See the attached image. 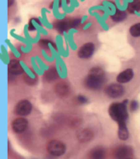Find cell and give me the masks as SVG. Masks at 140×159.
<instances>
[{"label": "cell", "mask_w": 140, "mask_h": 159, "mask_svg": "<svg viewBox=\"0 0 140 159\" xmlns=\"http://www.w3.org/2000/svg\"><path fill=\"white\" fill-rule=\"evenodd\" d=\"M110 118L118 124V138L121 141H126L129 137V132L127 127L126 121L128 120L127 100L123 102H114L111 103L108 108Z\"/></svg>", "instance_id": "1"}, {"label": "cell", "mask_w": 140, "mask_h": 159, "mask_svg": "<svg viewBox=\"0 0 140 159\" xmlns=\"http://www.w3.org/2000/svg\"><path fill=\"white\" fill-rule=\"evenodd\" d=\"M106 81V72L100 67H94L89 70L87 76L83 80V85L89 90H99Z\"/></svg>", "instance_id": "2"}, {"label": "cell", "mask_w": 140, "mask_h": 159, "mask_svg": "<svg viewBox=\"0 0 140 159\" xmlns=\"http://www.w3.org/2000/svg\"><path fill=\"white\" fill-rule=\"evenodd\" d=\"M46 149L50 155L54 157H60L62 156L66 152V146L60 140H51L48 142Z\"/></svg>", "instance_id": "3"}, {"label": "cell", "mask_w": 140, "mask_h": 159, "mask_svg": "<svg viewBox=\"0 0 140 159\" xmlns=\"http://www.w3.org/2000/svg\"><path fill=\"white\" fill-rule=\"evenodd\" d=\"M105 93L110 98H121L124 96L125 88L122 86V84L112 83L106 87Z\"/></svg>", "instance_id": "4"}, {"label": "cell", "mask_w": 140, "mask_h": 159, "mask_svg": "<svg viewBox=\"0 0 140 159\" xmlns=\"http://www.w3.org/2000/svg\"><path fill=\"white\" fill-rule=\"evenodd\" d=\"M32 103L27 99L20 100L15 107V114L19 117H26L32 112Z\"/></svg>", "instance_id": "5"}, {"label": "cell", "mask_w": 140, "mask_h": 159, "mask_svg": "<svg viewBox=\"0 0 140 159\" xmlns=\"http://www.w3.org/2000/svg\"><path fill=\"white\" fill-rule=\"evenodd\" d=\"M28 127V120L24 117H19L16 118L12 121V128L13 131L16 134H21Z\"/></svg>", "instance_id": "6"}, {"label": "cell", "mask_w": 140, "mask_h": 159, "mask_svg": "<svg viewBox=\"0 0 140 159\" xmlns=\"http://www.w3.org/2000/svg\"><path fill=\"white\" fill-rule=\"evenodd\" d=\"M134 154V149L129 146H120L114 151V158L115 159H127L130 158Z\"/></svg>", "instance_id": "7"}, {"label": "cell", "mask_w": 140, "mask_h": 159, "mask_svg": "<svg viewBox=\"0 0 140 159\" xmlns=\"http://www.w3.org/2000/svg\"><path fill=\"white\" fill-rule=\"evenodd\" d=\"M76 137L78 141L82 144L89 143L94 138V132L89 128H82L77 132Z\"/></svg>", "instance_id": "8"}, {"label": "cell", "mask_w": 140, "mask_h": 159, "mask_svg": "<svg viewBox=\"0 0 140 159\" xmlns=\"http://www.w3.org/2000/svg\"><path fill=\"white\" fill-rule=\"evenodd\" d=\"M94 50H95L94 43H87L80 48V49L78 51V56L81 59H88L93 55Z\"/></svg>", "instance_id": "9"}, {"label": "cell", "mask_w": 140, "mask_h": 159, "mask_svg": "<svg viewBox=\"0 0 140 159\" xmlns=\"http://www.w3.org/2000/svg\"><path fill=\"white\" fill-rule=\"evenodd\" d=\"M55 93L56 95L60 98H65L69 95L70 93V87L69 85L64 81H62V82H59L55 85Z\"/></svg>", "instance_id": "10"}, {"label": "cell", "mask_w": 140, "mask_h": 159, "mask_svg": "<svg viewBox=\"0 0 140 159\" xmlns=\"http://www.w3.org/2000/svg\"><path fill=\"white\" fill-rule=\"evenodd\" d=\"M133 78H134V70L132 69H127L118 74L116 80L119 84H125L129 82Z\"/></svg>", "instance_id": "11"}, {"label": "cell", "mask_w": 140, "mask_h": 159, "mask_svg": "<svg viewBox=\"0 0 140 159\" xmlns=\"http://www.w3.org/2000/svg\"><path fill=\"white\" fill-rule=\"evenodd\" d=\"M8 70L13 75H19L23 73V69L19 61L17 60H11L8 64Z\"/></svg>", "instance_id": "12"}, {"label": "cell", "mask_w": 140, "mask_h": 159, "mask_svg": "<svg viewBox=\"0 0 140 159\" xmlns=\"http://www.w3.org/2000/svg\"><path fill=\"white\" fill-rule=\"evenodd\" d=\"M90 159H105L106 158V149L103 147L93 148L89 152Z\"/></svg>", "instance_id": "13"}, {"label": "cell", "mask_w": 140, "mask_h": 159, "mask_svg": "<svg viewBox=\"0 0 140 159\" xmlns=\"http://www.w3.org/2000/svg\"><path fill=\"white\" fill-rule=\"evenodd\" d=\"M59 78V73H58V70L56 68L52 67L50 69H48L46 70L43 74V79L47 82H52V81H55Z\"/></svg>", "instance_id": "14"}, {"label": "cell", "mask_w": 140, "mask_h": 159, "mask_svg": "<svg viewBox=\"0 0 140 159\" xmlns=\"http://www.w3.org/2000/svg\"><path fill=\"white\" fill-rule=\"evenodd\" d=\"M53 26L56 30H57L59 33H63L66 32L68 29H70L69 24L67 20H57L53 23Z\"/></svg>", "instance_id": "15"}, {"label": "cell", "mask_w": 140, "mask_h": 159, "mask_svg": "<svg viewBox=\"0 0 140 159\" xmlns=\"http://www.w3.org/2000/svg\"><path fill=\"white\" fill-rule=\"evenodd\" d=\"M110 18L114 22H121V21H124L126 18H127V13L125 11H120L117 10L115 14H113L112 16H110Z\"/></svg>", "instance_id": "16"}, {"label": "cell", "mask_w": 140, "mask_h": 159, "mask_svg": "<svg viewBox=\"0 0 140 159\" xmlns=\"http://www.w3.org/2000/svg\"><path fill=\"white\" fill-rule=\"evenodd\" d=\"M140 11V0H133L128 5V12L130 14H134L135 12Z\"/></svg>", "instance_id": "17"}, {"label": "cell", "mask_w": 140, "mask_h": 159, "mask_svg": "<svg viewBox=\"0 0 140 159\" xmlns=\"http://www.w3.org/2000/svg\"><path fill=\"white\" fill-rule=\"evenodd\" d=\"M129 34H130V36L134 37V38L140 37V22L135 23L133 26H130V28H129Z\"/></svg>", "instance_id": "18"}, {"label": "cell", "mask_w": 140, "mask_h": 159, "mask_svg": "<svg viewBox=\"0 0 140 159\" xmlns=\"http://www.w3.org/2000/svg\"><path fill=\"white\" fill-rule=\"evenodd\" d=\"M70 28H77L81 24V18L79 17H71L67 20Z\"/></svg>", "instance_id": "19"}, {"label": "cell", "mask_w": 140, "mask_h": 159, "mask_svg": "<svg viewBox=\"0 0 140 159\" xmlns=\"http://www.w3.org/2000/svg\"><path fill=\"white\" fill-rule=\"evenodd\" d=\"M35 22L36 23H38L40 25H41L40 20H38V18H33V20H30L29 21V25H28V28H29V30L30 31H35L36 28V25H35Z\"/></svg>", "instance_id": "20"}, {"label": "cell", "mask_w": 140, "mask_h": 159, "mask_svg": "<svg viewBox=\"0 0 140 159\" xmlns=\"http://www.w3.org/2000/svg\"><path fill=\"white\" fill-rule=\"evenodd\" d=\"M23 80L25 81L26 84H28V85H35V84L36 83V78H32L29 75H27V74H24Z\"/></svg>", "instance_id": "21"}, {"label": "cell", "mask_w": 140, "mask_h": 159, "mask_svg": "<svg viewBox=\"0 0 140 159\" xmlns=\"http://www.w3.org/2000/svg\"><path fill=\"white\" fill-rule=\"evenodd\" d=\"M139 107V103L136 100H132L129 103V109L130 111H136Z\"/></svg>", "instance_id": "22"}, {"label": "cell", "mask_w": 140, "mask_h": 159, "mask_svg": "<svg viewBox=\"0 0 140 159\" xmlns=\"http://www.w3.org/2000/svg\"><path fill=\"white\" fill-rule=\"evenodd\" d=\"M87 101L88 100H87V97H85V96L80 95V96L77 97V102L80 104H86V103H87Z\"/></svg>", "instance_id": "23"}, {"label": "cell", "mask_w": 140, "mask_h": 159, "mask_svg": "<svg viewBox=\"0 0 140 159\" xmlns=\"http://www.w3.org/2000/svg\"><path fill=\"white\" fill-rule=\"evenodd\" d=\"M51 42L50 41H47V40H40V44L42 46L44 49H48V43H50Z\"/></svg>", "instance_id": "24"}, {"label": "cell", "mask_w": 140, "mask_h": 159, "mask_svg": "<svg viewBox=\"0 0 140 159\" xmlns=\"http://www.w3.org/2000/svg\"><path fill=\"white\" fill-rule=\"evenodd\" d=\"M81 125V120H79V119H75V120H72V125L74 126V127H78L79 125Z\"/></svg>", "instance_id": "25"}, {"label": "cell", "mask_w": 140, "mask_h": 159, "mask_svg": "<svg viewBox=\"0 0 140 159\" xmlns=\"http://www.w3.org/2000/svg\"><path fill=\"white\" fill-rule=\"evenodd\" d=\"M7 1H8V7H11L14 4L15 0H7Z\"/></svg>", "instance_id": "26"}, {"label": "cell", "mask_w": 140, "mask_h": 159, "mask_svg": "<svg viewBox=\"0 0 140 159\" xmlns=\"http://www.w3.org/2000/svg\"><path fill=\"white\" fill-rule=\"evenodd\" d=\"M127 159H133V158H132V157H130V158H127Z\"/></svg>", "instance_id": "27"}]
</instances>
